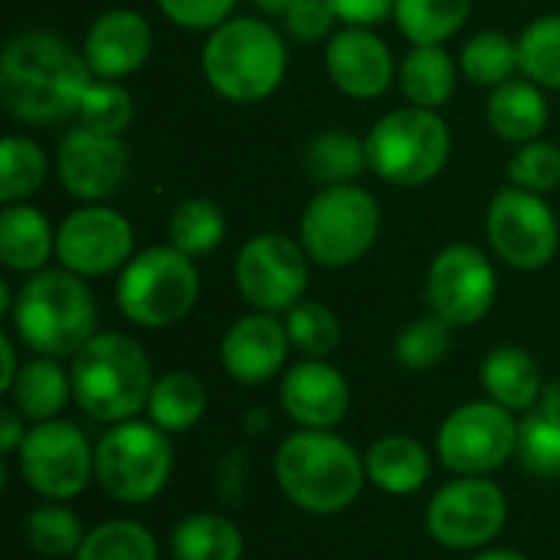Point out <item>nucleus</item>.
Wrapping results in <instances>:
<instances>
[{"label": "nucleus", "mask_w": 560, "mask_h": 560, "mask_svg": "<svg viewBox=\"0 0 560 560\" xmlns=\"http://www.w3.org/2000/svg\"><path fill=\"white\" fill-rule=\"evenodd\" d=\"M92 79L85 56L49 30H23L0 52V102L20 125L75 115Z\"/></svg>", "instance_id": "obj_1"}, {"label": "nucleus", "mask_w": 560, "mask_h": 560, "mask_svg": "<svg viewBox=\"0 0 560 560\" xmlns=\"http://www.w3.org/2000/svg\"><path fill=\"white\" fill-rule=\"evenodd\" d=\"M279 492L308 515H338L361 499L364 456L331 430H299L276 450Z\"/></svg>", "instance_id": "obj_2"}, {"label": "nucleus", "mask_w": 560, "mask_h": 560, "mask_svg": "<svg viewBox=\"0 0 560 560\" xmlns=\"http://www.w3.org/2000/svg\"><path fill=\"white\" fill-rule=\"evenodd\" d=\"M72 400L102 423H125L148 410L154 371L144 348L121 331H98L72 354Z\"/></svg>", "instance_id": "obj_3"}, {"label": "nucleus", "mask_w": 560, "mask_h": 560, "mask_svg": "<svg viewBox=\"0 0 560 560\" xmlns=\"http://www.w3.org/2000/svg\"><path fill=\"white\" fill-rule=\"evenodd\" d=\"M200 69L220 98L253 105L282 85L289 72V49L272 23L256 16H230L210 30L200 52Z\"/></svg>", "instance_id": "obj_4"}, {"label": "nucleus", "mask_w": 560, "mask_h": 560, "mask_svg": "<svg viewBox=\"0 0 560 560\" xmlns=\"http://www.w3.org/2000/svg\"><path fill=\"white\" fill-rule=\"evenodd\" d=\"M13 331L43 358H72L95 331L98 308L82 276L69 269H43L13 295Z\"/></svg>", "instance_id": "obj_5"}, {"label": "nucleus", "mask_w": 560, "mask_h": 560, "mask_svg": "<svg viewBox=\"0 0 560 560\" xmlns=\"http://www.w3.org/2000/svg\"><path fill=\"white\" fill-rule=\"evenodd\" d=\"M368 167L394 187H423L443 174L453 151L450 125L433 108H394L364 138Z\"/></svg>", "instance_id": "obj_6"}, {"label": "nucleus", "mask_w": 560, "mask_h": 560, "mask_svg": "<svg viewBox=\"0 0 560 560\" xmlns=\"http://www.w3.org/2000/svg\"><path fill=\"white\" fill-rule=\"evenodd\" d=\"M381 236L377 197L358 184L322 187L302 210L299 243L322 269H348L361 262Z\"/></svg>", "instance_id": "obj_7"}, {"label": "nucleus", "mask_w": 560, "mask_h": 560, "mask_svg": "<svg viewBox=\"0 0 560 560\" xmlns=\"http://www.w3.org/2000/svg\"><path fill=\"white\" fill-rule=\"evenodd\" d=\"M200 299V272L174 246H151L121 269L115 285L118 312L138 328H171L184 322Z\"/></svg>", "instance_id": "obj_8"}, {"label": "nucleus", "mask_w": 560, "mask_h": 560, "mask_svg": "<svg viewBox=\"0 0 560 560\" xmlns=\"http://www.w3.org/2000/svg\"><path fill=\"white\" fill-rule=\"evenodd\" d=\"M174 472L171 436L158 423L125 420L112 423L95 443V482L121 505H144L158 499Z\"/></svg>", "instance_id": "obj_9"}, {"label": "nucleus", "mask_w": 560, "mask_h": 560, "mask_svg": "<svg viewBox=\"0 0 560 560\" xmlns=\"http://www.w3.org/2000/svg\"><path fill=\"white\" fill-rule=\"evenodd\" d=\"M515 453L518 420L495 400L456 407L436 433V456L456 476H492Z\"/></svg>", "instance_id": "obj_10"}, {"label": "nucleus", "mask_w": 560, "mask_h": 560, "mask_svg": "<svg viewBox=\"0 0 560 560\" xmlns=\"http://www.w3.org/2000/svg\"><path fill=\"white\" fill-rule=\"evenodd\" d=\"M16 463L23 482L49 502H69L95 479V450L89 446L85 433L66 420L33 423Z\"/></svg>", "instance_id": "obj_11"}, {"label": "nucleus", "mask_w": 560, "mask_h": 560, "mask_svg": "<svg viewBox=\"0 0 560 560\" xmlns=\"http://www.w3.org/2000/svg\"><path fill=\"white\" fill-rule=\"evenodd\" d=\"M486 236L492 253L522 272L545 269L560 246V226L555 210L541 194L522 187H502L486 210Z\"/></svg>", "instance_id": "obj_12"}, {"label": "nucleus", "mask_w": 560, "mask_h": 560, "mask_svg": "<svg viewBox=\"0 0 560 560\" xmlns=\"http://www.w3.org/2000/svg\"><path fill=\"white\" fill-rule=\"evenodd\" d=\"M312 259L302 243L285 233H259L243 243L233 276L246 305L269 315H285L305 299Z\"/></svg>", "instance_id": "obj_13"}, {"label": "nucleus", "mask_w": 560, "mask_h": 560, "mask_svg": "<svg viewBox=\"0 0 560 560\" xmlns=\"http://www.w3.org/2000/svg\"><path fill=\"white\" fill-rule=\"evenodd\" d=\"M509 522V499L489 476H456L427 505L433 541L453 551H479Z\"/></svg>", "instance_id": "obj_14"}, {"label": "nucleus", "mask_w": 560, "mask_h": 560, "mask_svg": "<svg viewBox=\"0 0 560 560\" xmlns=\"http://www.w3.org/2000/svg\"><path fill=\"white\" fill-rule=\"evenodd\" d=\"M499 295V276L492 259L472 243H453L440 249L427 272L430 312L453 328H469L482 322Z\"/></svg>", "instance_id": "obj_15"}, {"label": "nucleus", "mask_w": 560, "mask_h": 560, "mask_svg": "<svg viewBox=\"0 0 560 560\" xmlns=\"http://www.w3.org/2000/svg\"><path fill=\"white\" fill-rule=\"evenodd\" d=\"M135 256V226L102 203H85L72 210L56 230V259L62 269L98 279L121 272Z\"/></svg>", "instance_id": "obj_16"}, {"label": "nucleus", "mask_w": 560, "mask_h": 560, "mask_svg": "<svg viewBox=\"0 0 560 560\" xmlns=\"http://www.w3.org/2000/svg\"><path fill=\"white\" fill-rule=\"evenodd\" d=\"M56 174L69 197L98 203L121 190L128 177V144L118 135L72 128L56 151Z\"/></svg>", "instance_id": "obj_17"}, {"label": "nucleus", "mask_w": 560, "mask_h": 560, "mask_svg": "<svg viewBox=\"0 0 560 560\" xmlns=\"http://www.w3.org/2000/svg\"><path fill=\"white\" fill-rule=\"evenodd\" d=\"M325 69L348 98H381L394 85V52L371 26H341L328 36Z\"/></svg>", "instance_id": "obj_18"}, {"label": "nucleus", "mask_w": 560, "mask_h": 560, "mask_svg": "<svg viewBox=\"0 0 560 560\" xmlns=\"http://www.w3.org/2000/svg\"><path fill=\"white\" fill-rule=\"evenodd\" d=\"M289 331L285 322H279L269 312H253L236 318L223 341H220V361L226 377H233L236 384L256 387L266 384L279 374H285V361H289Z\"/></svg>", "instance_id": "obj_19"}, {"label": "nucleus", "mask_w": 560, "mask_h": 560, "mask_svg": "<svg viewBox=\"0 0 560 560\" xmlns=\"http://www.w3.org/2000/svg\"><path fill=\"white\" fill-rule=\"evenodd\" d=\"M151 49H154V30L148 16L131 7H115L98 13L82 43V56L92 75L112 82L138 72L151 59Z\"/></svg>", "instance_id": "obj_20"}, {"label": "nucleus", "mask_w": 560, "mask_h": 560, "mask_svg": "<svg viewBox=\"0 0 560 560\" xmlns=\"http://www.w3.org/2000/svg\"><path fill=\"white\" fill-rule=\"evenodd\" d=\"M279 400L299 430H335L348 417L351 387L335 364L305 358L282 374Z\"/></svg>", "instance_id": "obj_21"}, {"label": "nucleus", "mask_w": 560, "mask_h": 560, "mask_svg": "<svg viewBox=\"0 0 560 560\" xmlns=\"http://www.w3.org/2000/svg\"><path fill=\"white\" fill-rule=\"evenodd\" d=\"M479 377H482L489 400L502 404L512 413H532L545 390L541 364L532 358V351H525L518 345H502V348L489 351Z\"/></svg>", "instance_id": "obj_22"}, {"label": "nucleus", "mask_w": 560, "mask_h": 560, "mask_svg": "<svg viewBox=\"0 0 560 560\" xmlns=\"http://www.w3.org/2000/svg\"><path fill=\"white\" fill-rule=\"evenodd\" d=\"M56 253V230L43 210L30 203H3L0 210V259L10 272L36 276Z\"/></svg>", "instance_id": "obj_23"}, {"label": "nucleus", "mask_w": 560, "mask_h": 560, "mask_svg": "<svg viewBox=\"0 0 560 560\" xmlns=\"http://www.w3.org/2000/svg\"><path fill=\"white\" fill-rule=\"evenodd\" d=\"M368 482L384 495H413L430 479V453L420 440L404 433H387L371 443L364 456Z\"/></svg>", "instance_id": "obj_24"}, {"label": "nucleus", "mask_w": 560, "mask_h": 560, "mask_svg": "<svg viewBox=\"0 0 560 560\" xmlns=\"http://www.w3.org/2000/svg\"><path fill=\"white\" fill-rule=\"evenodd\" d=\"M486 121L499 138L512 144L538 141L548 128V98L532 79H509L489 92Z\"/></svg>", "instance_id": "obj_25"}, {"label": "nucleus", "mask_w": 560, "mask_h": 560, "mask_svg": "<svg viewBox=\"0 0 560 560\" xmlns=\"http://www.w3.org/2000/svg\"><path fill=\"white\" fill-rule=\"evenodd\" d=\"M7 397L30 423L59 420V413L72 400V377H69V371H62L59 358L39 354L20 368Z\"/></svg>", "instance_id": "obj_26"}, {"label": "nucleus", "mask_w": 560, "mask_h": 560, "mask_svg": "<svg viewBox=\"0 0 560 560\" xmlns=\"http://www.w3.org/2000/svg\"><path fill=\"white\" fill-rule=\"evenodd\" d=\"M456 62L443 46H413L397 69L400 92L417 108H440L456 92Z\"/></svg>", "instance_id": "obj_27"}, {"label": "nucleus", "mask_w": 560, "mask_h": 560, "mask_svg": "<svg viewBox=\"0 0 560 560\" xmlns=\"http://www.w3.org/2000/svg\"><path fill=\"white\" fill-rule=\"evenodd\" d=\"M243 551L240 525L217 512H194L171 532L174 560H243Z\"/></svg>", "instance_id": "obj_28"}, {"label": "nucleus", "mask_w": 560, "mask_h": 560, "mask_svg": "<svg viewBox=\"0 0 560 560\" xmlns=\"http://www.w3.org/2000/svg\"><path fill=\"white\" fill-rule=\"evenodd\" d=\"M207 413V387L190 371H167L154 381L148 400V420L164 433H184Z\"/></svg>", "instance_id": "obj_29"}, {"label": "nucleus", "mask_w": 560, "mask_h": 560, "mask_svg": "<svg viewBox=\"0 0 560 560\" xmlns=\"http://www.w3.org/2000/svg\"><path fill=\"white\" fill-rule=\"evenodd\" d=\"M364 167H368L364 138H358L348 128H325L305 144V171L322 187L354 184Z\"/></svg>", "instance_id": "obj_30"}, {"label": "nucleus", "mask_w": 560, "mask_h": 560, "mask_svg": "<svg viewBox=\"0 0 560 560\" xmlns=\"http://www.w3.org/2000/svg\"><path fill=\"white\" fill-rule=\"evenodd\" d=\"M472 13V0H397L394 20L413 46H443Z\"/></svg>", "instance_id": "obj_31"}, {"label": "nucleus", "mask_w": 560, "mask_h": 560, "mask_svg": "<svg viewBox=\"0 0 560 560\" xmlns=\"http://www.w3.org/2000/svg\"><path fill=\"white\" fill-rule=\"evenodd\" d=\"M459 72L486 89H495L509 79H515V72H522L518 66V39L499 33V30H482L472 39H466L463 52H459Z\"/></svg>", "instance_id": "obj_32"}, {"label": "nucleus", "mask_w": 560, "mask_h": 560, "mask_svg": "<svg viewBox=\"0 0 560 560\" xmlns=\"http://www.w3.org/2000/svg\"><path fill=\"white\" fill-rule=\"evenodd\" d=\"M49 174L43 148L26 135H7L0 141V200L23 203L33 197Z\"/></svg>", "instance_id": "obj_33"}, {"label": "nucleus", "mask_w": 560, "mask_h": 560, "mask_svg": "<svg viewBox=\"0 0 560 560\" xmlns=\"http://www.w3.org/2000/svg\"><path fill=\"white\" fill-rule=\"evenodd\" d=\"M167 236H171V246L180 249L184 256H190V259L207 256V253H213V249L223 243V236H226L223 210H220L213 200H203V197L184 200V203L171 213Z\"/></svg>", "instance_id": "obj_34"}, {"label": "nucleus", "mask_w": 560, "mask_h": 560, "mask_svg": "<svg viewBox=\"0 0 560 560\" xmlns=\"http://www.w3.org/2000/svg\"><path fill=\"white\" fill-rule=\"evenodd\" d=\"M75 560H161V551L154 535L141 522L112 518L85 535Z\"/></svg>", "instance_id": "obj_35"}, {"label": "nucleus", "mask_w": 560, "mask_h": 560, "mask_svg": "<svg viewBox=\"0 0 560 560\" xmlns=\"http://www.w3.org/2000/svg\"><path fill=\"white\" fill-rule=\"evenodd\" d=\"M23 535L26 545L43 558H75L89 532L72 509H66L62 502H46L26 515Z\"/></svg>", "instance_id": "obj_36"}, {"label": "nucleus", "mask_w": 560, "mask_h": 560, "mask_svg": "<svg viewBox=\"0 0 560 560\" xmlns=\"http://www.w3.org/2000/svg\"><path fill=\"white\" fill-rule=\"evenodd\" d=\"M285 331L292 348L315 361H328L341 345L338 315L325 302H312V299H302L285 312Z\"/></svg>", "instance_id": "obj_37"}, {"label": "nucleus", "mask_w": 560, "mask_h": 560, "mask_svg": "<svg viewBox=\"0 0 560 560\" xmlns=\"http://www.w3.org/2000/svg\"><path fill=\"white\" fill-rule=\"evenodd\" d=\"M522 75L541 89L560 92V13L532 20L518 36Z\"/></svg>", "instance_id": "obj_38"}, {"label": "nucleus", "mask_w": 560, "mask_h": 560, "mask_svg": "<svg viewBox=\"0 0 560 560\" xmlns=\"http://www.w3.org/2000/svg\"><path fill=\"white\" fill-rule=\"evenodd\" d=\"M79 125L98 135H125L131 118H135V98L121 82L112 79H92V85L85 89L79 112H75Z\"/></svg>", "instance_id": "obj_39"}, {"label": "nucleus", "mask_w": 560, "mask_h": 560, "mask_svg": "<svg viewBox=\"0 0 560 560\" xmlns=\"http://www.w3.org/2000/svg\"><path fill=\"white\" fill-rule=\"evenodd\" d=\"M453 325L443 322L440 315H420L413 318L394 341V354L407 371H430L436 368L450 348H453Z\"/></svg>", "instance_id": "obj_40"}, {"label": "nucleus", "mask_w": 560, "mask_h": 560, "mask_svg": "<svg viewBox=\"0 0 560 560\" xmlns=\"http://www.w3.org/2000/svg\"><path fill=\"white\" fill-rule=\"evenodd\" d=\"M518 463L535 476H560V423L532 410L518 423Z\"/></svg>", "instance_id": "obj_41"}, {"label": "nucleus", "mask_w": 560, "mask_h": 560, "mask_svg": "<svg viewBox=\"0 0 560 560\" xmlns=\"http://www.w3.org/2000/svg\"><path fill=\"white\" fill-rule=\"evenodd\" d=\"M509 184L532 190V194H551L560 187V148L551 141H528L518 144V151L509 161Z\"/></svg>", "instance_id": "obj_42"}, {"label": "nucleus", "mask_w": 560, "mask_h": 560, "mask_svg": "<svg viewBox=\"0 0 560 560\" xmlns=\"http://www.w3.org/2000/svg\"><path fill=\"white\" fill-rule=\"evenodd\" d=\"M154 3L174 26H184L194 33L217 30L236 10V0H154Z\"/></svg>", "instance_id": "obj_43"}, {"label": "nucleus", "mask_w": 560, "mask_h": 560, "mask_svg": "<svg viewBox=\"0 0 560 560\" xmlns=\"http://www.w3.org/2000/svg\"><path fill=\"white\" fill-rule=\"evenodd\" d=\"M285 33L299 43H318L335 33L338 13L328 0H299L285 16Z\"/></svg>", "instance_id": "obj_44"}, {"label": "nucleus", "mask_w": 560, "mask_h": 560, "mask_svg": "<svg viewBox=\"0 0 560 560\" xmlns=\"http://www.w3.org/2000/svg\"><path fill=\"white\" fill-rule=\"evenodd\" d=\"M246 479H249V459H246V450L236 446L217 466V495L223 499V505H240L243 502Z\"/></svg>", "instance_id": "obj_45"}, {"label": "nucleus", "mask_w": 560, "mask_h": 560, "mask_svg": "<svg viewBox=\"0 0 560 560\" xmlns=\"http://www.w3.org/2000/svg\"><path fill=\"white\" fill-rule=\"evenodd\" d=\"M341 23L348 26H374L387 16H394L397 0H328Z\"/></svg>", "instance_id": "obj_46"}, {"label": "nucleus", "mask_w": 560, "mask_h": 560, "mask_svg": "<svg viewBox=\"0 0 560 560\" xmlns=\"http://www.w3.org/2000/svg\"><path fill=\"white\" fill-rule=\"evenodd\" d=\"M23 440H26V417L13 404H3L0 407V450H3V456L20 453Z\"/></svg>", "instance_id": "obj_47"}, {"label": "nucleus", "mask_w": 560, "mask_h": 560, "mask_svg": "<svg viewBox=\"0 0 560 560\" xmlns=\"http://www.w3.org/2000/svg\"><path fill=\"white\" fill-rule=\"evenodd\" d=\"M0 361H3V368H0V394H7L10 384L16 381L20 368H23L16 361V348H13V338L10 335H0Z\"/></svg>", "instance_id": "obj_48"}, {"label": "nucleus", "mask_w": 560, "mask_h": 560, "mask_svg": "<svg viewBox=\"0 0 560 560\" xmlns=\"http://www.w3.org/2000/svg\"><path fill=\"white\" fill-rule=\"evenodd\" d=\"M535 410L560 423V374L558 377H551V381H545V390H541V400H538Z\"/></svg>", "instance_id": "obj_49"}, {"label": "nucleus", "mask_w": 560, "mask_h": 560, "mask_svg": "<svg viewBox=\"0 0 560 560\" xmlns=\"http://www.w3.org/2000/svg\"><path fill=\"white\" fill-rule=\"evenodd\" d=\"M299 0H253L256 10H262L266 16H285Z\"/></svg>", "instance_id": "obj_50"}, {"label": "nucleus", "mask_w": 560, "mask_h": 560, "mask_svg": "<svg viewBox=\"0 0 560 560\" xmlns=\"http://www.w3.org/2000/svg\"><path fill=\"white\" fill-rule=\"evenodd\" d=\"M243 427H246L249 436H256V433H262V430L269 427V413H266L262 407H256V410H249V413L243 417Z\"/></svg>", "instance_id": "obj_51"}, {"label": "nucleus", "mask_w": 560, "mask_h": 560, "mask_svg": "<svg viewBox=\"0 0 560 560\" xmlns=\"http://www.w3.org/2000/svg\"><path fill=\"white\" fill-rule=\"evenodd\" d=\"M472 560H532L525 558V555H518V551H505V548H492V551H482V555H476Z\"/></svg>", "instance_id": "obj_52"}]
</instances>
